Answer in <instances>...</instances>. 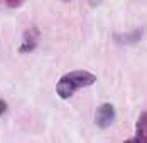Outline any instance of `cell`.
<instances>
[{"mask_svg": "<svg viewBox=\"0 0 147 143\" xmlns=\"http://www.w3.org/2000/svg\"><path fill=\"white\" fill-rule=\"evenodd\" d=\"M140 37H142V29H139V30H132L130 34L115 35L117 42H120V44H134V42H137V41H140Z\"/></svg>", "mask_w": 147, "mask_h": 143, "instance_id": "5", "label": "cell"}, {"mask_svg": "<svg viewBox=\"0 0 147 143\" xmlns=\"http://www.w3.org/2000/svg\"><path fill=\"white\" fill-rule=\"evenodd\" d=\"M96 83V76L90 71H71L66 72L64 76H61V79L56 84V93L61 100H69L74 93L81 88H88V86Z\"/></svg>", "mask_w": 147, "mask_h": 143, "instance_id": "1", "label": "cell"}, {"mask_svg": "<svg viewBox=\"0 0 147 143\" xmlns=\"http://www.w3.org/2000/svg\"><path fill=\"white\" fill-rule=\"evenodd\" d=\"M115 118H117V113H115L113 104H112V103H103V104L98 106V110H96L95 123H96L98 128L105 130V128H108L110 125H113Z\"/></svg>", "mask_w": 147, "mask_h": 143, "instance_id": "2", "label": "cell"}, {"mask_svg": "<svg viewBox=\"0 0 147 143\" xmlns=\"http://www.w3.org/2000/svg\"><path fill=\"white\" fill-rule=\"evenodd\" d=\"M130 143H147V111H142L135 125V138L129 140Z\"/></svg>", "mask_w": 147, "mask_h": 143, "instance_id": "4", "label": "cell"}, {"mask_svg": "<svg viewBox=\"0 0 147 143\" xmlns=\"http://www.w3.org/2000/svg\"><path fill=\"white\" fill-rule=\"evenodd\" d=\"M39 44V29L37 27H30L24 32V39H22V44L19 47V52L20 54H27V52H32Z\"/></svg>", "mask_w": 147, "mask_h": 143, "instance_id": "3", "label": "cell"}, {"mask_svg": "<svg viewBox=\"0 0 147 143\" xmlns=\"http://www.w3.org/2000/svg\"><path fill=\"white\" fill-rule=\"evenodd\" d=\"M5 110H7V104H5V103H3V101L0 100V114L3 113V111H5Z\"/></svg>", "mask_w": 147, "mask_h": 143, "instance_id": "6", "label": "cell"}]
</instances>
